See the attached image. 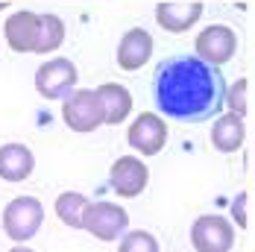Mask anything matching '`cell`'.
Returning <instances> with one entry per match:
<instances>
[{"instance_id":"3","label":"cell","mask_w":255,"mask_h":252,"mask_svg":"<svg viewBox=\"0 0 255 252\" xmlns=\"http://www.w3.org/2000/svg\"><path fill=\"white\" fill-rule=\"evenodd\" d=\"M41 223H44V205L35 197H15L3 208V232L15 244H26L29 238H35Z\"/></svg>"},{"instance_id":"12","label":"cell","mask_w":255,"mask_h":252,"mask_svg":"<svg viewBox=\"0 0 255 252\" xmlns=\"http://www.w3.org/2000/svg\"><path fill=\"white\" fill-rule=\"evenodd\" d=\"M203 18V3H158L155 21L167 32H188Z\"/></svg>"},{"instance_id":"20","label":"cell","mask_w":255,"mask_h":252,"mask_svg":"<svg viewBox=\"0 0 255 252\" xmlns=\"http://www.w3.org/2000/svg\"><path fill=\"white\" fill-rule=\"evenodd\" d=\"M9 252H32V250H29L26 244H18V247H12V250H9Z\"/></svg>"},{"instance_id":"1","label":"cell","mask_w":255,"mask_h":252,"mask_svg":"<svg viewBox=\"0 0 255 252\" xmlns=\"http://www.w3.org/2000/svg\"><path fill=\"white\" fill-rule=\"evenodd\" d=\"M153 100L158 112L179 124H203L220 115L226 103V82L217 65L200 56L176 53L155 65Z\"/></svg>"},{"instance_id":"9","label":"cell","mask_w":255,"mask_h":252,"mask_svg":"<svg viewBox=\"0 0 255 252\" xmlns=\"http://www.w3.org/2000/svg\"><path fill=\"white\" fill-rule=\"evenodd\" d=\"M194 47L200 53V59H205V62H211V65L220 68V65H226V62L235 59L238 38H235V32H232L229 26L214 24V26H205L203 32L197 35Z\"/></svg>"},{"instance_id":"17","label":"cell","mask_w":255,"mask_h":252,"mask_svg":"<svg viewBox=\"0 0 255 252\" xmlns=\"http://www.w3.org/2000/svg\"><path fill=\"white\" fill-rule=\"evenodd\" d=\"M65 41V24L59 15H41V29H38V44L35 53H53Z\"/></svg>"},{"instance_id":"2","label":"cell","mask_w":255,"mask_h":252,"mask_svg":"<svg viewBox=\"0 0 255 252\" xmlns=\"http://www.w3.org/2000/svg\"><path fill=\"white\" fill-rule=\"evenodd\" d=\"M62 121L74 132H94L106 124V109H103V97L94 88H79L71 91L65 103H62Z\"/></svg>"},{"instance_id":"19","label":"cell","mask_w":255,"mask_h":252,"mask_svg":"<svg viewBox=\"0 0 255 252\" xmlns=\"http://www.w3.org/2000/svg\"><path fill=\"white\" fill-rule=\"evenodd\" d=\"M244 88H247V82H244V79H241V82H238V85H235V91H232L229 97H226V100L232 103V109H235V112H238V115H244V112H247V109H244V100H241V94H244Z\"/></svg>"},{"instance_id":"15","label":"cell","mask_w":255,"mask_h":252,"mask_svg":"<svg viewBox=\"0 0 255 252\" xmlns=\"http://www.w3.org/2000/svg\"><path fill=\"white\" fill-rule=\"evenodd\" d=\"M97 94L103 97V109H106V124L118 126L124 124L132 112V94L129 88H124L121 82H106L97 88Z\"/></svg>"},{"instance_id":"6","label":"cell","mask_w":255,"mask_h":252,"mask_svg":"<svg viewBox=\"0 0 255 252\" xmlns=\"http://www.w3.org/2000/svg\"><path fill=\"white\" fill-rule=\"evenodd\" d=\"M191 244L197 252H229L235 247V229L220 214H203L191 226Z\"/></svg>"},{"instance_id":"14","label":"cell","mask_w":255,"mask_h":252,"mask_svg":"<svg viewBox=\"0 0 255 252\" xmlns=\"http://www.w3.org/2000/svg\"><path fill=\"white\" fill-rule=\"evenodd\" d=\"M244 138H247V124H244V115H238V112L217 118L214 126H211V144H214V150H220V152L241 150Z\"/></svg>"},{"instance_id":"16","label":"cell","mask_w":255,"mask_h":252,"mask_svg":"<svg viewBox=\"0 0 255 252\" xmlns=\"http://www.w3.org/2000/svg\"><path fill=\"white\" fill-rule=\"evenodd\" d=\"M88 208V197L77 191H65L56 197V217L71 229H82V214Z\"/></svg>"},{"instance_id":"8","label":"cell","mask_w":255,"mask_h":252,"mask_svg":"<svg viewBox=\"0 0 255 252\" xmlns=\"http://www.w3.org/2000/svg\"><path fill=\"white\" fill-rule=\"evenodd\" d=\"M147 182H150V170H147V164H144L138 155H121V158L112 164V170H109V185H112V191H115L118 197H124V200L138 197V194L147 188Z\"/></svg>"},{"instance_id":"11","label":"cell","mask_w":255,"mask_h":252,"mask_svg":"<svg viewBox=\"0 0 255 252\" xmlns=\"http://www.w3.org/2000/svg\"><path fill=\"white\" fill-rule=\"evenodd\" d=\"M153 56V35L141 26L129 29L118 44V65L124 71H141Z\"/></svg>"},{"instance_id":"18","label":"cell","mask_w":255,"mask_h":252,"mask_svg":"<svg viewBox=\"0 0 255 252\" xmlns=\"http://www.w3.org/2000/svg\"><path fill=\"white\" fill-rule=\"evenodd\" d=\"M118 252H158V241H155L150 232H144V229H135V232L124 235V241H121V250H118Z\"/></svg>"},{"instance_id":"10","label":"cell","mask_w":255,"mask_h":252,"mask_svg":"<svg viewBox=\"0 0 255 252\" xmlns=\"http://www.w3.org/2000/svg\"><path fill=\"white\" fill-rule=\"evenodd\" d=\"M38 29H41V15H35L29 9H21V12L6 18L3 35H6V44L15 53H35Z\"/></svg>"},{"instance_id":"4","label":"cell","mask_w":255,"mask_h":252,"mask_svg":"<svg viewBox=\"0 0 255 252\" xmlns=\"http://www.w3.org/2000/svg\"><path fill=\"white\" fill-rule=\"evenodd\" d=\"M77 65L65 56H56V59H47L38 71H35V88L44 100H65L74 85H77Z\"/></svg>"},{"instance_id":"7","label":"cell","mask_w":255,"mask_h":252,"mask_svg":"<svg viewBox=\"0 0 255 252\" xmlns=\"http://www.w3.org/2000/svg\"><path fill=\"white\" fill-rule=\"evenodd\" d=\"M127 141L141 155H158L167 144V124L155 112H141L127 129Z\"/></svg>"},{"instance_id":"13","label":"cell","mask_w":255,"mask_h":252,"mask_svg":"<svg viewBox=\"0 0 255 252\" xmlns=\"http://www.w3.org/2000/svg\"><path fill=\"white\" fill-rule=\"evenodd\" d=\"M35 170V155L24 144H3L0 147V179L24 182Z\"/></svg>"},{"instance_id":"5","label":"cell","mask_w":255,"mask_h":252,"mask_svg":"<svg viewBox=\"0 0 255 252\" xmlns=\"http://www.w3.org/2000/svg\"><path fill=\"white\" fill-rule=\"evenodd\" d=\"M129 226V214L121 208V205H115V202H88V208H85V214H82V229L85 232H91L97 241H118Z\"/></svg>"}]
</instances>
